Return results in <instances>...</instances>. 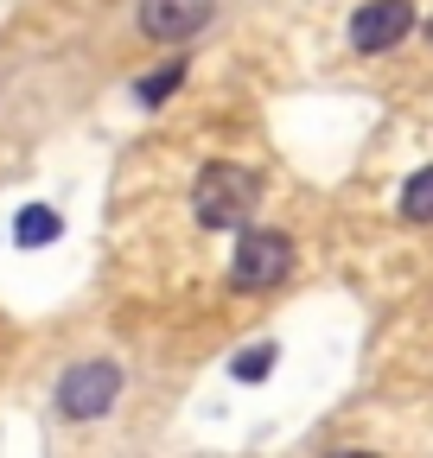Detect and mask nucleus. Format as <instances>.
Wrapping results in <instances>:
<instances>
[{
    "label": "nucleus",
    "mask_w": 433,
    "mask_h": 458,
    "mask_svg": "<svg viewBox=\"0 0 433 458\" xmlns=\"http://www.w3.org/2000/svg\"><path fill=\"white\" fill-rule=\"evenodd\" d=\"M255 198H261V179H255L249 165H230V159L204 165L198 185H191V210H198L204 229H236L255 210Z\"/></svg>",
    "instance_id": "obj_1"
},
{
    "label": "nucleus",
    "mask_w": 433,
    "mask_h": 458,
    "mask_svg": "<svg viewBox=\"0 0 433 458\" xmlns=\"http://www.w3.org/2000/svg\"><path fill=\"white\" fill-rule=\"evenodd\" d=\"M332 458H383V452H332Z\"/></svg>",
    "instance_id": "obj_10"
},
{
    "label": "nucleus",
    "mask_w": 433,
    "mask_h": 458,
    "mask_svg": "<svg viewBox=\"0 0 433 458\" xmlns=\"http://www.w3.org/2000/svg\"><path fill=\"white\" fill-rule=\"evenodd\" d=\"M210 20V0H140V32L159 45H185Z\"/></svg>",
    "instance_id": "obj_5"
},
{
    "label": "nucleus",
    "mask_w": 433,
    "mask_h": 458,
    "mask_svg": "<svg viewBox=\"0 0 433 458\" xmlns=\"http://www.w3.org/2000/svg\"><path fill=\"white\" fill-rule=\"evenodd\" d=\"M58 236H64V216L51 210V204H26L13 216V242L20 249H45V242H58Z\"/></svg>",
    "instance_id": "obj_6"
},
{
    "label": "nucleus",
    "mask_w": 433,
    "mask_h": 458,
    "mask_svg": "<svg viewBox=\"0 0 433 458\" xmlns=\"http://www.w3.org/2000/svg\"><path fill=\"white\" fill-rule=\"evenodd\" d=\"M179 83H185V57H166L159 71H147V77L134 83V102H140V108H159V102H166Z\"/></svg>",
    "instance_id": "obj_7"
},
{
    "label": "nucleus",
    "mask_w": 433,
    "mask_h": 458,
    "mask_svg": "<svg viewBox=\"0 0 433 458\" xmlns=\"http://www.w3.org/2000/svg\"><path fill=\"white\" fill-rule=\"evenodd\" d=\"M230 369H236V382H267V369H275V344H249Z\"/></svg>",
    "instance_id": "obj_9"
},
{
    "label": "nucleus",
    "mask_w": 433,
    "mask_h": 458,
    "mask_svg": "<svg viewBox=\"0 0 433 458\" xmlns=\"http://www.w3.org/2000/svg\"><path fill=\"white\" fill-rule=\"evenodd\" d=\"M427 32H433V20H427Z\"/></svg>",
    "instance_id": "obj_11"
},
{
    "label": "nucleus",
    "mask_w": 433,
    "mask_h": 458,
    "mask_svg": "<svg viewBox=\"0 0 433 458\" xmlns=\"http://www.w3.org/2000/svg\"><path fill=\"white\" fill-rule=\"evenodd\" d=\"M408 32H414V0H363L351 13V51H363V57L395 51Z\"/></svg>",
    "instance_id": "obj_4"
},
{
    "label": "nucleus",
    "mask_w": 433,
    "mask_h": 458,
    "mask_svg": "<svg viewBox=\"0 0 433 458\" xmlns=\"http://www.w3.org/2000/svg\"><path fill=\"white\" fill-rule=\"evenodd\" d=\"M115 401H122V363H108V357H89V363L64 369V382H58L64 420H102Z\"/></svg>",
    "instance_id": "obj_3"
},
{
    "label": "nucleus",
    "mask_w": 433,
    "mask_h": 458,
    "mask_svg": "<svg viewBox=\"0 0 433 458\" xmlns=\"http://www.w3.org/2000/svg\"><path fill=\"white\" fill-rule=\"evenodd\" d=\"M293 274V242L281 229H242L236 236V255H230V286L236 293H267Z\"/></svg>",
    "instance_id": "obj_2"
},
{
    "label": "nucleus",
    "mask_w": 433,
    "mask_h": 458,
    "mask_svg": "<svg viewBox=\"0 0 433 458\" xmlns=\"http://www.w3.org/2000/svg\"><path fill=\"white\" fill-rule=\"evenodd\" d=\"M402 216L408 223H433V165H420L414 179L402 185Z\"/></svg>",
    "instance_id": "obj_8"
}]
</instances>
